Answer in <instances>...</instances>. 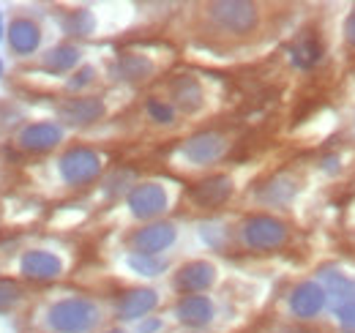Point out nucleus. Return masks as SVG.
Segmentation results:
<instances>
[{
	"label": "nucleus",
	"instance_id": "ddd939ff",
	"mask_svg": "<svg viewBox=\"0 0 355 333\" xmlns=\"http://www.w3.org/2000/svg\"><path fill=\"white\" fill-rule=\"evenodd\" d=\"M214 279H216L214 265H208V262H189V265L180 268V273L175 276V287L180 292H186V295H191V292L208 290L214 284Z\"/></svg>",
	"mask_w": 355,
	"mask_h": 333
},
{
	"label": "nucleus",
	"instance_id": "a211bd4d",
	"mask_svg": "<svg viewBox=\"0 0 355 333\" xmlns=\"http://www.w3.org/2000/svg\"><path fill=\"white\" fill-rule=\"evenodd\" d=\"M320 55H322V46H320L317 36H314L311 31H306L298 42L293 44V63H295V66H301V69L314 66V63L320 60Z\"/></svg>",
	"mask_w": 355,
	"mask_h": 333
},
{
	"label": "nucleus",
	"instance_id": "a878e982",
	"mask_svg": "<svg viewBox=\"0 0 355 333\" xmlns=\"http://www.w3.org/2000/svg\"><path fill=\"white\" fill-rule=\"evenodd\" d=\"M339 328L342 333H355V303L339 306Z\"/></svg>",
	"mask_w": 355,
	"mask_h": 333
},
{
	"label": "nucleus",
	"instance_id": "2eb2a0df",
	"mask_svg": "<svg viewBox=\"0 0 355 333\" xmlns=\"http://www.w3.org/2000/svg\"><path fill=\"white\" fill-rule=\"evenodd\" d=\"M22 273L33 282H49L60 276V259L49 251H28L22 257Z\"/></svg>",
	"mask_w": 355,
	"mask_h": 333
},
{
	"label": "nucleus",
	"instance_id": "4be33fe9",
	"mask_svg": "<svg viewBox=\"0 0 355 333\" xmlns=\"http://www.w3.org/2000/svg\"><path fill=\"white\" fill-rule=\"evenodd\" d=\"M129 265L142 276H156V273L164 271V259H156V257H148V254H134Z\"/></svg>",
	"mask_w": 355,
	"mask_h": 333
},
{
	"label": "nucleus",
	"instance_id": "f257e3e1",
	"mask_svg": "<svg viewBox=\"0 0 355 333\" xmlns=\"http://www.w3.org/2000/svg\"><path fill=\"white\" fill-rule=\"evenodd\" d=\"M101 320L98 306L85 298H66L49 309V328L58 333H88Z\"/></svg>",
	"mask_w": 355,
	"mask_h": 333
},
{
	"label": "nucleus",
	"instance_id": "423d86ee",
	"mask_svg": "<svg viewBox=\"0 0 355 333\" xmlns=\"http://www.w3.org/2000/svg\"><path fill=\"white\" fill-rule=\"evenodd\" d=\"M224 145H227V142H224L216 131H202V134L186 139L183 156H186L189 162H194V164H211V162H216L224 153Z\"/></svg>",
	"mask_w": 355,
	"mask_h": 333
},
{
	"label": "nucleus",
	"instance_id": "9d476101",
	"mask_svg": "<svg viewBox=\"0 0 355 333\" xmlns=\"http://www.w3.org/2000/svg\"><path fill=\"white\" fill-rule=\"evenodd\" d=\"M230 194H232V180L227 175H214L191 189V200L200 208H216V205L227 203Z\"/></svg>",
	"mask_w": 355,
	"mask_h": 333
},
{
	"label": "nucleus",
	"instance_id": "7c9ffc66",
	"mask_svg": "<svg viewBox=\"0 0 355 333\" xmlns=\"http://www.w3.org/2000/svg\"><path fill=\"white\" fill-rule=\"evenodd\" d=\"M0 77H3V63H0Z\"/></svg>",
	"mask_w": 355,
	"mask_h": 333
},
{
	"label": "nucleus",
	"instance_id": "4468645a",
	"mask_svg": "<svg viewBox=\"0 0 355 333\" xmlns=\"http://www.w3.org/2000/svg\"><path fill=\"white\" fill-rule=\"evenodd\" d=\"M175 311L178 320L183 325H189V328H202L214 317V306H211V300L205 295H186V298H180Z\"/></svg>",
	"mask_w": 355,
	"mask_h": 333
},
{
	"label": "nucleus",
	"instance_id": "f03ea898",
	"mask_svg": "<svg viewBox=\"0 0 355 333\" xmlns=\"http://www.w3.org/2000/svg\"><path fill=\"white\" fill-rule=\"evenodd\" d=\"M211 19L227 31V33H252L257 25V8L252 3H241V0H224V3H211L208 6Z\"/></svg>",
	"mask_w": 355,
	"mask_h": 333
},
{
	"label": "nucleus",
	"instance_id": "9b49d317",
	"mask_svg": "<svg viewBox=\"0 0 355 333\" xmlns=\"http://www.w3.org/2000/svg\"><path fill=\"white\" fill-rule=\"evenodd\" d=\"M60 137H63L60 126L33 123V126H28V128H22L19 145H22L25 151H31V153H44V151H52V148L60 142Z\"/></svg>",
	"mask_w": 355,
	"mask_h": 333
},
{
	"label": "nucleus",
	"instance_id": "dca6fc26",
	"mask_svg": "<svg viewBox=\"0 0 355 333\" xmlns=\"http://www.w3.org/2000/svg\"><path fill=\"white\" fill-rule=\"evenodd\" d=\"M156 303H159V298L153 290H132L118 300V314L123 320H137V317H145L148 311H153Z\"/></svg>",
	"mask_w": 355,
	"mask_h": 333
},
{
	"label": "nucleus",
	"instance_id": "2f4dec72",
	"mask_svg": "<svg viewBox=\"0 0 355 333\" xmlns=\"http://www.w3.org/2000/svg\"><path fill=\"white\" fill-rule=\"evenodd\" d=\"M107 333H123V331H107Z\"/></svg>",
	"mask_w": 355,
	"mask_h": 333
},
{
	"label": "nucleus",
	"instance_id": "1a4fd4ad",
	"mask_svg": "<svg viewBox=\"0 0 355 333\" xmlns=\"http://www.w3.org/2000/svg\"><path fill=\"white\" fill-rule=\"evenodd\" d=\"M173 241H175V227L173 224H150V227H142L139 232L132 235V246L139 254H148V257L164 251Z\"/></svg>",
	"mask_w": 355,
	"mask_h": 333
},
{
	"label": "nucleus",
	"instance_id": "b1692460",
	"mask_svg": "<svg viewBox=\"0 0 355 333\" xmlns=\"http://www.w3.org/2000/svg\"><path fill=\"white\" fill-rule=\"evenodd\" d=\"M19 298H22V290H19L14 282H0V311L11 309Z\"/></svg>",
	"mask_w": 355,
	"mask_h": 333
},
{
	"label": "nucleus",
	"instance_id": "bb28decb",
	"mask_svg": "<svg viewBox=\"0 0 355 333\" xmlns=\"http://www.w3.org/2000/svg\"><path fill=\"white\" fill-rule=\"evenodd\" d=\"M93 80V69H83V71H77L74 74V80H71V87H83V85H88Z\"/></svg>",
	"mask_w": 355,
	"mask_h": 333
},
{
	"label": "nucleus",
	"instance_id": "f3484780",
	"mask_svg": "<svg viewBox=\"0 0 355 333\" xmlns=\"http://www.w3.org/2000/svg\"><path fill=\"white\" fill-rule=\"evenodd\" d=\"M170 90H173L175 104L186 112H194L202 104V87L194 77H178V80H173Z\"/></svg>",
	"mask_w": 355,
	"mask_h": 333
},
{
	"label": "nucleus",
	"instance_id": "20e7f679",
	"mask_svg": "<svg viewBox=\"0 0 355 333\" xmlns=\"http://www.w3.org/2000/svg\"><path fill=\"white\" fill-rule=\"evenodd\" d=\"M98 172H101V159H98L90 148H71V151H66L63 159H60V175H63V180L71 183V186L88 183Z\"/></svg>",
	"mask_w": 355,
	"mask_h": 333
},
{
	"label": "nucleus",
	"instance_id": "f8f14e48",
	"mask_svg": "<svg viewBox=\"0 0 355 333\" xmlns=\"http://www.w3.org/2000/svg\"><path fill=\"white\" fill-rule=\"evenodd\" d=\"M8 44L17 55H31L36 52V46L42 44V31L36 22H31L28 17H17L8 25Z\"/></svg>",
	"mask_w": 355,
	"mask_h": 333
},
{
	"label": "nucleus",
	"instance_id": "473e14b6",
	"mask_svg": "<svg viewBox=\"0 0 355 333\" xmlns=\"http://www.w3.org/2000/svg\"><path fill=\"white\" fill-rule=\"evenodd\" d=\"M287 333H298V331H287Z\"/></svg>",
	"mask_w": 355,
	"mask_h": 333
},
{
	"label": "nucleus",
	"instance_id": "c756f323",
	"mask_svg": "<svg viewBox=\"0 0 355 333\" xmlns=\"http://www.w3.org/2000/svg\"><path fill=\"white\" fill-rule=\"evenodd\" d=\"M3 33H6V31H3V17H0V39H3Z\"/></svg>",
	"mask_w": 355,
	"mask_h": 333
},
{
	"label": "nucleus",
	"instance_id": "7ed1b4c3",
	"mask_svg": "<svg viewBox=\"0 0 355 333\" xmlns=\"http://www.w3.org/2000/svg\"><path fill=\"white\" fill-rule=\"evenodd\" d=\"M243 241L246 246L260 251L279 249L287 241V227L273 216H252L243 224Z\"/></svg>",
	"mask_w": 355,
	"mask_h": 333
},
{
	"label": "nucleus",
	"instance_id": "412c9836",
	"mask_svg": "<svg viewBox=\"0 0 355 333\" xmlns=\"http://www.w3.org/2000/svg\"><path fill=\"white\" fill-rule=\"evenodd\" d=\"M325 279V292L345 300V303H355V282H350L345 273H322Z\"/></svg>",
	"mask_w": 355,
	"mask_h": 333
},
{
	"label": "nucleus",
	"instance_id": "cd10ccee",
	"mask_svg": "<svg viewBox=\"0 0 355 333\" xmlns=\"http://www.w3.org/2000/svg\"><path fill=\"white\" fill-rule=\"evenodd\" d=\"M347 42L355 46V11H353V17L347 19Z\"/></svg>",
	"mask_w": 355,
	"mask_h": 333
},
{
	"label": "nucleus",
	"instance_id": "39448f33",
	"mask_svg": "<svg viewBox=\"0 0 355 333\" xmlns=\"http://www.w3.org/2000/svg\"><path fill=\"white\" fill-rule=\"evenodd\" d=\"M129 208L139 219H153L167 208V194L159 183H142L129 194Z\"/></svg>",
	"mask_w": 355,
	"mask_h": 333
},
{
	"label": "nucleus",
	"instance_id": "6ab92c4d",
	"mask_svg": "<svg viewBox=\"0 0 355 333\" xmlns=\"http://www.w3.org/2000/svg\"><path fill=\"white\" fill-rule=\"evenodd\" d=\"M77 60H80V49L71 46V44H60V46L46 52L44 66L52 71H69L71 66H77Z\"/></svg>",
	"mask_w": 355,
	"mask_h": 333
},
{
	"label": "nucleus",
	"instance_id": "0eeeda50",
	"mask_svg": "<svg viewBox=\"0 0 355 333\" xmlns=\"http://www.w3.org/2000/svg\"><path fill=\"white\" fill-rule=\"evenodd\" d=\"M104 115L101 99H69L58 107V118L69 126H88Z\"/></svg>",
	"mask_w": 355,
	"mask_h": 333
},
{
	"label": "nucleus",
	"instance_id": "393cba45",
	"mask_svg": "<svg viewBox=\"0 0 355 333\" xmlns=\"http://www.w3.org/2000/svg\"><path fill=\"white\" fill-rule=\"evenodd\" d=\"M148 112H150L153 121H159V123H170V121H173V107H170L167 101L150 99V101H148Z\"/></svg>",
	"mask_w": 355,
	"mask_h": 333
},
{
	"label": "nucleus",
	"instance_id": "5701e85b",
	"mask_svg": "<svg viewBox=\"0 0 355 333\" xmlns=\"http://www.w3.org/2000/svg\"><path fill=\"white\" fill-rule=\"evenodd\" d=\"M90 28H93V17L88 11H74L69 17V22H66V31L74 33V36H88Z\"/></svg>",
	"mask_w": 355,
	"mask_h": 333
},
{
	"label": "nucleus",
	"instance_id": "c85d7f7f",
	"mask_svg": "<svg viewBox=\"0 0 355 333\" xmlns=\"http://www.w3.org/2000/svg\"><path fill=\"white\" fill-rule=\"evenodd\" d=\"M162 328V323L159 320H150V323H145L142 328H139V333H153V331H159Z\"/></svg>",
	"mask_w": 355,
	"mask_h": 333
},
{
	"label": "nucleus",
	"instance_id": "aec40b11",
	"mask_svg": "<svg viewBox=\"0 0 355 333\" xmlns=\"http://www.w3.org/2000/svg\"><path fill=\"white\" fill-rule=\"evenodd\" d=\"M115 71L121 74V80H142L153 71L150 60L142 58V55H123L118 63H115Z\"/></svg>",
	"mask_w": 355,
	"mask_h": 333
},
{
	"label": "nucleus",
	"instance_id": "6e6552de",
	"mask_svg": "<svg viewBox=\"0 0 355 333\" xmlns=\"http://www.w3.org/2000/svg\"><path fill=\"white\" fill-rule=\"evenodd\" d=\"M325 298H328L325 287H320V284H314V282H304L298 290L290 295V309H293V314H295L298 320H311L314 314L322 311Z\"/></svg>",
	"mask_w": 355,
	"mask_h": 333
}]
</instances>
